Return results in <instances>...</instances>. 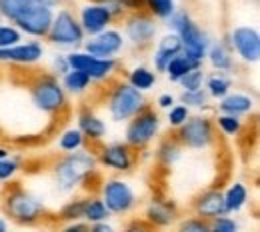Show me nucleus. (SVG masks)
<instances>
[{
    "mask_svg": "<svg viewBox=\"0 0 260 232\" xmlns=\"http://www.w3.org/2000/svg\"><path fill=\"white\" fill-rule=\"evenodd\" d=\"M0 16L14 24L20 32L44 38L50 30L54 10L34 0H0Z\"/></svg>",
    "mask_w": 260,
    "mask_h": 232,
    "instance_id": "obj_1",
    "label": "nucleus"
},
{
    "mask_svg": "<svg viewBox=\"0 0 260 232\" xmlns=\"http://www.w3.org/2000/svg\"><path fill=\"white\" fill-rule=\"evenodd\" d=\"M98 170L96 154L78 148L74 152H64V156L54 164V182L62 192H72L80 184L88 182Z\"/></svg>",
    "mask_w": 260,
    "mask_h": 232,
    "instance_id": "obj_2",
    "label": "nucleus"
},
{
    "mask_svg": "<svg viewBox=\"0 0 260 232\" xmlns=\"http://www.w3.org/2000/svg\"><path fill=\"white\" fill-rule=\"evenodd\" d=\"M168 28H172V32H176L180 36V42H182V52L186 56H190L192 60L202 62L206 58V50H208V36L202 32L196 22L190 18V14L186 10H174L168 18Z\"/></svg>",
    "mask_w": 260,
    "mask_h": 232,
    "instance_id": "obj_3",
    "label": "nucleus"
},
{
    "mask_svg": "<svg viewBox=\"0 0 260 232\" xmlns=\"http://www.w3.org/2000/svg\"><path fill=\"white\" fill-rule=\"evenodd\" d=\"M4 212L10 220L18 222V224H36L44 218L46 214V206L40 198H36L28 190L14 186L6 192L4 196Z\"/></svg>",
    "mask_w": 260,
    "mask_h": 232,
    "instance_id": "obj_4",
    "label": "nucleus"
},
{
    "mask_svg": "<svg viewBox=\"0 0 260 232\" xmlns=\"http://www.w3.org/2000/svg\"><path fill=\"white\" fill-rule=\"evenodd\" d=\"M146 98L144 92L134 88L128 82H116L106 100L108 114L114 122H128L134 114H138L142 108H146Z\"/></svg>",
    "mask_w": 260,
    "mask_h": 232,
    "instance_id": "obj_5",
    "label": "nucleus"
},
{
    "mask_svg": "<svg viewBox=\"0 0 260 232\" xmlns=\"http://www.w3.org/2000/svg\"><path fill=\"white\" fill-rule=\"evenodd\" d=\"M30 96L38 110L46 114H60L68 104L66 90L54 74H42L30 84Z\"/></svg>",
    "mask_w": 260,
    "mask_h": 232,
    "instance_id": "obj_6",
    "label": "nucleus"
},
{
    "mask_svg": "<svg viewBox=\"0 0 260 232\" xmlns=\"http://www.w3.org/2000/svg\"><path fill=\"white\" fill-rule=\"evenodd\" d=\"M158 130H160V116L150 106H146L128 120L124 142L132 146L134 150L146 148L156 138Z\"/></svg>",
    "mask_w": 260,
    "mask_h": 232,
    "instance_id": "obj_7",
    "label": "nucleus"
},
{
    "mask_svg": "<svg viewBox=\"0 0 260 232\" xmlns=\"http://www.w3.org/2000/svg\"><path fill=\"white\" fill-rule=\"evenodd\" d=\"M48 40L62 48H76L84 42V30L78 22V18L68 10L62 8L52 16V24L48 30Z\"/></svg>",
    "mask_w": 260,
    "mask_h": 232,
    "instance_id": "obj_8",
    "label": "nucleus"
},
{
    "mask_svg": "<svg viewBox=\"0 0 260 232\" xmlns=\"http://www.w3.org/2000/svg\"><path fill=\"white\" fill-rule=\"evenodd\" d=\"M214 138V122L208 116H188L176 132V140L190 150H206Z\"/></svg>",
    "mask_w": 260,
    "mask_h": 232,
    "instance_id": "obj_9",
    "label": "nucleus"
},
{
    "mask_svg": "<svg viewBox=\"0 0 260 232\" xmlns=\"http://www.w3.org/2000/svg\"><path fill=\"white\" fill-rule=\"evenodd\" d=\"M100 198L110 214H128L138 202L132 186L122 178H106L100 186Z\"/></svg>",
    "mask_w": 260,
    "mask_h": 232,
    "instance_id": "obj_10",
    "label": "nucleus"
},
{
    "mask_svg": "<svg viewBox=\"0 0 260 232\" xmlns=\"http://www.w3.org/2000/svg\"><path fill=\"white\" fill-rule=\"evenodd\" d=\"M158 32L156 18L146 10L128 12L124 16V38L136 48H148Z\"/></svg>",
    "mask_w": 260,
    "mask_h": 232,
    "instance_id": "obj_11",
    "label": "nucleus"
},
{
    "mask_svg": "<svg viewBox=\"0 0 260 232\" xmlns=\"http://www.w3.org/2000/svg\"><path fill=\"white\" fill-rule=\"evenodd\" d=\"M230 48L248 64L260 60V34L252 26H236L228 36Z\"/></svg>",
    "mask_w": 260,
    "mask_h": 232,
    "instance_id": "obj_12",
    "label": "nucleus"
},
{
    "mask_svg": "<svg viewBox=\"0 0 260 232\" xmlns=\"http://www.w3.org/2000/svg\"><path fill=\"white\" fill-rule=\"evenodd\" d=\"M126 44V38L120 30H114V28H106L102 32L92 34L90 40H84L82 46L86 52H90L92 56L98 58H114L116 54L122 52Z\"/></svg>",
    "mask_w": 260,
    "mask_h": 232,
    "instance_id": "obj_13",
    "label": "nucleus"
},
{
    "mask_svg": "<svg viewBox=\"0 0 260 232\" xmlns=\"http://www.w3.org/2000/svg\"><path fill=\"white\" fill-rule=\"evenodd\" d=\"M98 164L104 168H110L114 172H130L136 164L134 148L126 142H112L104 144L96 156Z\"/></svg>",
    "mask_w": 260,
    "mask_h": 232,
    "instance_id": "obj_14",
    "label": "nucleus"
},
{
    "mask_svg": "<svg viewBox=\"0 0 260 232\" xmlns=\"http://www.w3.org/2000/svg\"><path fill=\"white\" fill-rule=\"evenodd\" d=\"M78 22H80L84 34H90V36H92V34H98V32H102V30H106V28L114 22V18H112V14H110L98 0H92V2H88V4H84V6L80 8Z\"/></svg>",
    "mask_w": 260,
    "mask_h": 232,
    "instance_id": "obj_15",
    "label": "nucleus"
},
{
    "mask_svg": "<svg viewBox=\"0 0 260 232\" xmlns=\"http://www.w3.org/2000/svg\"><path fill=\"white\" fill-rule=\"evenodd\" d=\"M44 56V46L38 40H30L26 44H14L8 48H0V62H10V64H22L30 67L42 60Z\"/></svg>",
    "mask_w": 260,
    "mask_h": 232,
    "instance_id": "obj_16",
    "label": "nucleus"
},
{
    "mask_svg": "<svg viewBox=\"0 0 260 232\" xmlns=\"http://www.w3.org/2000/svg\"><path fill=\"white\" fill-rule=\"evenodd\" d=\"M192 208H194L196 216L206 218V220H212L220 214H228L226 208H224L222 192L216 190V188H208V190L200 192L192 202Z\"/></svg>",
    "mask_w": 260,
    "mask_h": 232,
    "instance_id": "obj_17",
    "label": "nucleus"
},
{
    "mask_svg": "<svg viewBox=\"0 0 260 232\" xmlns=\"http://www.w3.org/2000/svg\"><path fill=\"white\" fill-rule=\"evenodd\" d=\"M176 218H178V208L172 200H152L144 212V220L148 222V226L154 228L170 226L176 222Z\"/></svg>",
    "mask_w": 260,
    "mask_h": 232,
    "instance_id": "obj_18",
    "label": "nucleus"
},
{
    "mask_svg": "<svg viewBox=\"0 0 260 232\" xmlns=\"http://www.w3.org/2000/svg\"><path fill=\"white\" fill-rule=\"evenodd\" d=\"M178 52H182L180 36H178L176 32H170V34H166V36H162V38L158 40V46H156L154 56H152L154 68H156L158 72H164L166 64H168Z\"/></svg>",
    "mask_w": 260,
    "mask_h": 232,
    "instance_id": "obj_19",
    "label": "nucleus"
},
{
    "mask_svg": "<svg viewBox=\"0 0 260 232\" xmlns=\"http://www.w3.org/2000/svg\"><path fill=\"white\" fill-rule=\"evenodd\" d=\"M78 130L82 136L90 142H100L106 134V124L102 122V118L96 116L92 110H82L78 114Z\"/></svg>",
    "mask_w": 260,
    "mask_h": 232,
    "instance_id": "obj_20",
    "label": "nucleus"
},
{
    "mask_svg": "<svg viewBox=\"0 0 260 232\" xmlns=\"http://www.w3.org/2000/svg\"><path fill=\"white\" fill-rule=\"evenodd\" d=\"M252 108H254V100L248 94H240V92H234V94L228 92L224 98H220V104H218L220 112L234 114V116L248 114V112H252Z\"/></svg>",
    "mask_w": 260,
    "mask_h": 232,
    "instance_id": "obj_21",
    "label": "nucleus"
},
{
    "mask_svg": "<svg viewBox=\"0 0 260 232\" xmlns=\"http://www.w3.org/2000/svg\"><path fill=\"white\" fill-rule=\"evenodd\" d=\"M248 188L246 184L242 182H232L228 186L226 192H222V198H224V208H226L228 214H234V212H240L246 204H248Z\"/></svg>",
    "mask_w": 260,
    "mask_h": 232,
    "instance_id": "obj_22",
    "label": "nucleus"
},
{
    "mask_svg": "<svg viewBox=\"0 0 260 232\" xmlns=\"http://www.w3.org/2000/svg\"><path fill=\"white\" fill-rule=\"evenodd\" d=\"M62 88H64L68 94H82L90 88L92 80L90 76L84 72V70H76V68H70L62 74Z\"/></svg>",
    "mask_w": 260,
    "mask_h": 232,
    "instance_id": "obj_23",
    "label": "nucleus"
},
{
    "mask_svg": "<svg viewBox=\"0 0 260 232\" xmlns=\"http://www.w3.org/2000/svg\"><path fill=\"white\" fill-rule=\"evenodd\" d=\"M202 62H198V60H192L190 56H186L184 52H178L168 64L164 68V72H166V76L172 80V82H178L186 72H190L192 68L200 67Z\"/></svg>",
    "mask_w": 260,
    "mask_h": 232,
    "instance_id": "obj_24",
    "label": "nucleus"
},
{
    "mask_svg": "<svg viewBox=\"0 0 260 232\" xmlns=\"http://www.w3.org/2000/svg\"><path fill=\"white\" fill-rule=\"evenodd\" d=\"M206 58L210 60V64L216 72H228L232 68V56H230V50H228V46L224 42L208 44Z\"/></svg>",
    "mask_w": 260,
    "mask_h": 232,
    "instance_id": "obj_25",
    "label": "nucleus"
},
{
    "mask_svg": "<svg viewBox=\"0 0 260 232\" xmlns=\"http://www.w3.org/2000/svg\"><path fill=\"white\" fill-rule=\"evenodd\" d=\"M108 218H110V212L104 206L102 198H96V196L84 198V206H82V220L84 222L94 224V222H102V220H108Z\"/></svg>",
    "mask_w": 260,
    "mask_h": 232,
    "instance_id": "obj_26",
    "label": "nucleus"
},
{
    "mask_svg": "<svg viewBox=\"0 0 260 232\" xmlns=\"http://www.w3.org/2000/svg\"><path fill=\"white\" fill-rule=\"evenodd\" d=\"M128 84H132L134 88H138L140 92H146L150 88H154L156 84V72L146 67H134L128 72Z\"/></svg>",
    "mask_w": 260,
    "mask_h": 232,
    "instance_id": "obj_27",
    "label": "nucleus"
},
{
    "mask_svg": "<svg viewBox=\"0 0 260 232\" xmlns=\"http://www.w3.org/2000/svg\"><path fill=\"white\" fill-rule=\"evenodd\" d=\"M204 82H206V92H208V96L214 100H220L224 98L228 92H230V88H232V80L224 76V72H216V74H212V76H208V78H204Z\"/></svg>",
    "mask_w": 260,
    "mask_h": 232,
    "instance_id": "obj_28",
    "label": "nucleus"
},
{
    "mask_svg": "<svg viewBox=\"0 0 260 232\" xmlns=\"http://www.w3.org/2000/svg\"><path fill=\"white\" fill-rule=\"evenodd\" d=\"M116 67H118L116 58H98V56H94L90 67L86 68V74L90 76L92 82H100V80H106L116 70Z\"/></svg>",
    "mask_w": 260,
    "mask_h": 232,
    "instance_id": "obj_29",
    "label": "nucleus"
},
{
    "mask_svg": "<svg viewBox=\"0 0 260 232\" xmlns=\"http://www.w3.org/2000/svg\"><path fill=\"white\" fill-rule=\"evenodd\" d=\"M180 154H182V144L176 138H166L160 144L158 152H156V158H158L160 164L168 168V166H172L180 158Z\"/></svg>",
    "mask_w": 260,
    "mask_h": 232,
    "instance_id": "obj_30",
    "label": "nucleus"
},
{
    "mask_svg": "<svg viewBox=\"0 0 260 232\" xmlns=\"http://www.w3.org/2000/svg\"><path fill=\"white\" fill-rule=\"evenodd\" d=\"M144 10L152 14L154 18L166 20L176 10V2L174 0H144Z\"/></svg>",
    "mask_w": 260,
    "mask_h": 232,
    "instance_id": "obj_31",
    "label": "nucleus"
},
{
    "mask_svg": "<svg viewBox=\"0 0 260 232\" xmlns=\"http://www.w3.org/2000/svg\"><path fill=\"white\" fill-rule=\"evenodd\" d=\"M84 140L86 138L82 136V132L78 128H68L58 138V148L62 152H74V150H78V148L84 146Z\"/></svg>",
    "mask_w": 260,
    "mask_h": 232,
    "instance_id": "obj_32",
    "label": "nucleus"
},
{
    "mask_svg": "<svg viewBox=\"0 0 260 232\" xmlns=\"http://www.w3.org/2000/svg\"><path fill=\"white\" fill-rule=\"evenodd\" d=\"M214 124L220 128V132L226 134V136H236V134H240V130H242V120H240V116H234V114L220 112L216 116Z\"/></svg>",
    "mask_w": 260,
    "mask_h": 232,
    "instance_id": "obj_33",
    "label": "nucleus"
},
{
    "mask_svg": "<svg viewBox=\"0 0 260 232\" xmlns=\"http://www.w3.org/2000/svg\"><path fill=\"white\" fill-rule=\"evenodd\" d=\"M204 78H206V74H204L202 64H200V67L192 68L190 72H186L176 84H180L182 90H198V88L204 86Z\"/></svg>",
    "mask_w": 260,
    "mask_h": 232,
    "instance_id": "obj_34",
    "label": "nucleus"
},
{
    "mask_svg": "<svg viewBox=\"0 0 260 232\" xmlns=\"http://www.w3.org/2000/svg\"><path fill=\"white\" fill-rule=\"evenodd\" d=\"M208 92L204 88H198V90H182L180 94V102L188 108H206L208 106Z\"/></svg>",
    "mask_w": 260,
    "mask_h": 232,
    "instance_id": "obj_35",
    "label": "nucleus"
},
{
    "mask_svg": "<svg viewBox=\"0 0 260 232\" xmlns=\"http://www.w3.org/2000/svg\"><path fill=\"white\" fill-rule=\"evenodd\" d=\"M188 116H190V108L180 102V104H172V106L168 108L166 120H168V124H170L172 128H178V126H182V124L186 122Z\"/></svg>",
    "mask_w": 260,
    "mask_h": 232,
    "instance_id": "obj_36",
    "label": "nucleus"
},
{
    "mask_svg": "<svg viewBox=\"0 0 260 232\" xmlns=\"http://www.w3.org/2000/svg\"><path fill=\"white\" fill-rule=\"evenodd\" d=\"M22 40V32L14 24H0V48L14 46Z\"/></svg>",
    "mask_w": 260,
    "mask_h": 232,
    "instance_id": "obj_37",
    "label": "nucleus"
},
{
    "mask_svg": "<svg viewBox=\"0 0 260 232\" xmlns=\"http://www.w3.org/2000/svg\"><path fill=\"white\" fill-rule=\"evenodd\" d=\"M20 170V162L18 158H12L10 154L0 158V184L8 182L10 178H14V174Z\"/></svg>",
    "mask_w": 260,
    "mask_h": 232,
    "instance_id": "obj_38",
    "label": "nucleus"
},
{
    "mask_svg": "<svg viewBox=\"0 0 260 232\" xmlns=\"http://www.w3.org/2000/svg\"><path fill=\"white\" fill-rule=\"evenodd\" d=\"M82 206H84V198H76V200H70L66 204L64 208L60 210V218L62 220H82Z\"/></svg>",
    "mask_w": 260,
    "mask_h": 232,
    "instance_id": "obj_39",
    "label": "nucleus"
},
{
    "mask_svg": "<svg viewBox=\"0 0 260 232\" xmlns=\"http://www.w3.org/2000/svg\"><path fill=\"white\" fill-rule=\"evenodd\" d=\"M178 228L184 232H210V220L200 218V216H190L178 224Z\"/></svg>",
    "mask_w": 260,
    "mask_h": 232,
    "instance_id": "obj_40",
    "label": "nucleus"
},
{
    "mask_svg": "<svg viewBox=\"0 0 260 232\" xmlns=\"http://www.w3.org/2000/svg\"><path fill=\"white\" fill-rule=\"evenodd\" d=\"M210 230L214 232H236L238 230V222L234 218H230L228 214H220L216 218L210 220Z\"/></svg>",
    "mask_w": 260,
    "mask_h": 232,
    "instance_id": "obj_41",
    "label": "nucleus"
},
{
    "mask_svg": "<svg viewBox=\"0 0 260 232\" xmlns=\"http://www.w3.org/2000/svg\"><path fill=\"white\" fill-rule=\"evenodd\" d=\"M110 14H112V18L114 20H118V18H122V16H126V8H124V4H122V0H98Z\"/></svg>",
    "mask_w": 260,
    "mask_h": 232,
    "instance_id": "obj_42",
    "label": "nucleus"
},
{
    "mask_svg": "<svg viewBox=\"0 0 260 232\" xmlns=\"http://www.w3.org/2000/svg\"><path fill=\"white\" fill-rule=\"evenodd\" d=\"M52 70H54V76H62L66 70H70L68 60H66V54H58V56L52 60Z\"/></svg>",
    "mask_w": 260,
    "mask_h": 232,
    "instance_id": "obj_43",
    "label": "nucleus"
},
{
    "mask_svg": "<svg viewBox=\"0 0 260 232\" xmlns=\"http://www.w3.org/2000/svg\"><path fill=\"white\" fill-rule=\"evenodd\" d=\"M126 12H136V10H144V0H122Z\"/></svg>",
    "mask_w": 260,
    "mask_h": 232,
    "instance_id": "obj_44",
    "label": "nucleus"
},
{
    "mask_svg": "<svg viewBox=\"0 0 260 232\" xmlns=\"http://www.w3.org/2000/svg\"><path fill=\"white\" fill-rule=\"evenodd\" d=\"M156 104H158L160 108H170V106L174 104V96H172V94H160Z\"/></svg>",
    "mask_w": 260,
    "mask_h": 232,
    "instance_id": "obj_45",
    "label": "nucleus"
},
{
    "mask_svg": "<svg viewBox=\"0 0 260 232\" xmlns=\"http://www.w3.org/2000/svg\"><path fill=\"white\" fill-rule=\"evenodd\" d=\"M90 230H94V232H112V226H110V224H106V220H102V222H94V224H90Z\"/></svg>",
    "mask_w": 260,
    "mask_h": 232,
    "instance_id": "obj_46",
    "label": "nucleus"
},
{
    "mask_svg": "<svg viewBox=\"0 0 260 232\" xmlns=\"http://www.w3.org/2000/svg\"><path fill=\"white\" fill-rule=\"evenodd\" d=\"M34 2L44 4V6H48V8H56V6H60V2H62V0H34Z\"/></svg>",
    "mask_w": 260,
    "mask_h": 232,
    "instance_id": "obj_47",
    "label": "nucleus"
},
{
    "mask_svg": "<svg viewBox=\"0 0 260 232\" xmlns=\"http://www.w3.org/2000/svg\"><path fill=\"white\" fill-rule=\"evenodd\" d=\"M4 230H8V222H6V220L0 216V232H4Z\"/></svg>",
    "mask_w": 260,
    "mask_h": 232,
    "instance_id": "obj_48",
    "label": "nucleus"
},
{
    "mask_svg": "<svg viewBox=\"0 0 260 232\" xmlns=\"http://www.w3.org/2000/svg\"><path fill=\"white\" fill-rule=\"evenodd\" d=\"M10 154V150L6 148V146H0V158H4V156H8Z\"/></svg>",
    "mask_w": 260,
    "mask_h": 232,
    "instance_id": "obj_49",
    "label": "nucleus"
},
{
    "mask_svg": "<svg viewBox=\"0 0 260 232\" xmlns=\"http://www.w3.org/2000/svg\"><path fill=\"white\" fill-rule=\"evenodd\" d=\"M0 18H2V16H0Z\"/></svg>",
    "mask_w": 260,
    "mask_h": 232,
    "instance_id": "obj_50",
    "label": "nucleus"
}]
</instances>
